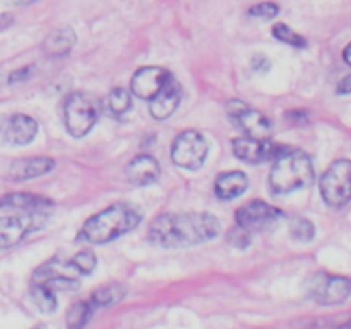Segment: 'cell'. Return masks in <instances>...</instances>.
I'll use <instances>...</instances> for the list:
<instances>
[{
  "instance_id": "obj_1",
  "label": "cell",
  "mask_w": 351,
  "mask_h": 329,
  "mask_svg": "<svg viewBox=\"0 0 351 329\" xmlns=\"http://www.w3.org/2000/svg\"><path fill=\"white\" fill-rule=\"evenodd\" d=\"M221 233V223L209 212H165L147 228V239L161 249H184L206 243Z\"/></svg>"
},
{
  "instance_id": "obj_2",
  "label": "cell",
  "mask_w": 351,
  "mask_h": 329,
  "mask_svg": "<svg viewBox=\"0 0 351 329\" xmlns=\"http://www.w3.org/2000/svg\"><path fill=\"white\" fill-rule=\"evenodd\" d=\"M141 212L130 204H113L91 216L81 228V239L89 243H106L137 228Z\"/></svg>"
},
{
  "instance_id": "obj_3",
  "label": "cell",
  "mask_w": 351,
  "mask_h": 329,
  "mask_svg": "<svg viewBox=\"0 0 351 329\" xmlns=\"http://www.w3.org/2000/svg\"><path fill=\"white\" fill-rule=\"evenodd\" d=\"M314 182V164L311 156L300 149L281 151L269 173L273 194L285 195L308 187Z\"/></svg>"
},
{
  "instance_id": "obj_4",
  "label": "cell",
  "mask_w": 351,
  "mask_h": 329,
  "mask_svg": "<svg viewBox=\"0 0 351 329\" xmlns=\"http://www.w3.org/2000/svg\"><path fill=\"white\" fill-rule=\"evenodd\" d=\"M98 120V106L91 96L84 93H72L64 105V123L67 132L75 139L84 137Z\"/></svg>"
},
{
  "instance_id": "obj_5",
  "label": "cell",
  "mask_w": 351,
  "mask_h": 329,
  "mask_svg": "<svg viewBox=\"0 0 351 329\" xmlns=\"http://www.w3.org/2000/svg\"><path fill=\"white\" fill-rule=\"evenodd\" d=\"M321 194L328 206L335 209L345 208L351 194V163L338 160L328 168L321 178Z\"/></svg>"
},
{
  "instance_id": "obj_6",
  "label": "cell",
  "mask_w": 351,
  "mask_h": 329,
  "mask_svg": "<svg viewBox=\"0 0 351 329\" xmlns=\"http://www.w3.org/2000/svg\"><path fill=\"white\" fill-rule=\"evenodd\" d=\"M47 218V212H19L0 218V250L19 245L26 236L43 228Z\"/></svg>"
},
{
  "instance_id": "obj_7",
  "label": "cell",
  "mask_w": 351,
  "mask_h": 329,
  "mask_svg": "<svg viewBox=\"0 0 351 329\" xmlns=\"http://www.w3.org/2000/svg\"><path fill=\"white\" fill-rule=\"evenodd\" d=\"M209 146L204 136L195 130H184L171 144V161L185 170H197L208 158Z\"/></svg>"
},
{
  "instance_id": "obj_8",
  "label": "cell",
  "mask_w": 351,
  "mask_h": 329,
  "mask_svg": "<svg viewBox=\"0 0 351 329\" xmlns=\"http://www.w3.org/2000/svg\"><path fill=\"white\" fill-rule=\"evenodd\" d=\"M226 115L228 119L245 134L247 137L254 139H271L273 136V123L264 113L245 103L233 99L226 105Z\"/></svg>"
},
{
  "instance_id": "obj_9",
  "label": "cell",
  "mask_w": 351,
  "mask_h": 329,
  "mask_svg": "<svg viewBox=\"0 0 351 329\" xmlns=\"http://www.w3.org/2000/svg\"><path fill=\"white\" fill-rule=\"evenodd\" d=\"M283 212L274 206L267 204L264 201H250L243 204L242 208L237 209L235 219L237 225L245 228L247 232H261L269 226H273L278 219L281 218Z\"/></svg>"
},
{
  "instance_id": "obj_10",
  "label": "cell",
  "mask_w": 351,
  "mask_h": 329,
  "mask_svg": "<svg viewBox=\"0 0 351 329\" xmlns=\"http://www.w3.org/2000/svg\"><path fill=\"white\" fill-rule=\"evenodd\" d=\"M308 297L319 305L343 304L350 297V280L346 276L317 274L308 288Z\"/></svg>"
},
{
  "instance_id": "obj_11",
  "label": "cell",
  "mask_w": 351,
  "mask_h": 329,
  "mask_svg": "<svg viewBox=\"0 0 351 329\" xmlns=\"http://www.w3.org/2000/svg\"><path fill=\"white\" fill-rule=\"evenodd\" d=\"M233 154L243 163L261 164L266 161L276 160L281 147L271 139H254V137H237L232 143Z\"/></svg>"
},
{
  "instance_id": "obj_12",
  "label": "cell",
  "mask_w": 351,
  "mask_h": 329,
  "mask_svg": "<svg viewBox=\"0 0 351 329\" xmlns=\"http://www.w3.org/2000/svg\"><path fill=\"white\" fill-rule=\"evenodd\" d=\"M38 134V122L24 113H12L0 120V141L12 146H26Z\"/></svg>"
},
{
  "instance_id": "obj_13",
  "label": "cell",
  "mask_w": 351,
  "mask_h": 329,
  "mask_svg": "<svg viewBox=\"0 0 351 329\" xmlns=\"http://www.w3.org/2000/svg\"><path fill=\"white\" fill-rule=\"evenodd\" d=\"M171 72L163 67L149 65V67H141L136 71V74L130 79V89L132 95L141 99H151L161 88L165 82L170 79Z\"/></svg>"
},
{
  "instance_id": "obj_14",
  "label": "cell",
  "mask_w": 351,
  "mask_h": 329,
  "mask_svg": "<svg viewBox=\"0 0 351 329\" xmlns=\"http://www.w3.org/2000/svg\"><path fill=\"white\" fill-rule=\"evenodd\" d=\"M149 112L156 120H165L177 112L182 101V88L173 75H170L163 88L149 99Z\"/></svg>"
},
{
  "instance_id": "obj_15",
  "label": "cell",
  "mask_w": 351,
  "mask_h": 329,
  "mask_svg": "<svg viewBox=\"0 0 351 329\" xmlns=\"http://www.w3.org/2000/svg\"><path fill=\"white\" fill-rule=\"evenodd\" d=\"M161 175L160 163L151 154H139L134 160H130L125 167V177L130 184L146 187V185L158 182Z\"/></svg>"
},
{
  "instance_id": "obj_16",
  "label": "cell",
  "mask_w": 351,
  "mask_h": 329,
  "mask_svg": "<svg viewBox=\"0 0 351 329\" xmlns=\"http://www.w3.org/2000/svg\"><path fill=\"white\" fill-rule=\"evenodd\" d=\"M55 160L48 156H29L16 160L9 168V178L16 182L31 180L53 170Z\"/></svg>"
},
{
  "instance_id": "obj_17",
  "label": "cell",
  "mask_w": 351,
  "mask_h": 329,
  "mask_svg": "<svg viewBox=\"0 0 351 329\" xmlns=\"http://www.w3.org/2000/svg\"><path fill=\"white\" fill-rule=\"evenodd\" d=\"M0 209H17L21 212H48L53 209V201L29 192H14L0 197Z\"/></svg>"
},
{
  "instance_id": "obj_18",
  "label": "cell",
  "mask_w": 351,
  "mask_h": 329,
  "mask_svg": "<svg viewBox=\"0 0 351 329\" xmlns=\"http://www.w3.org/2000/svg\"><path fill=\"white\" fill-rule=\"evenodd\" d=\"M247 188H249V177L239 170L219 173L215 182V194L221 201H232V199L240 197Z\"/></svg>"
},
{
  "instance_id": "obj_19",
  "label": "cell",
  "mask_w": 351,
  "mask_h": 329,
  "mask_svg": "<svg viewBox=\"0 0 351 329\" xmlns=\"http://www.w3.org/2000/svg\"><path fill=\"white\" fill-rule=\"evenodd\" d=\"M75 43H77V34L72 27H58L45 38L43 51L53 57H62L67 55L75 47Z\"/></svg>"
},
{
  "instance_id": "obj_20",
  "label": "cell",
  "mask_w": 351,
  "mask_h": 329,
  "mask_svg": "<svg viewBox=\"0 0 351 329\" xmlns=\"http://www.w3.org/2000/svg\"><path fill=\"white\" fill-rule=\"evenodd\" d=\"M127 293V288L120 283H112L106 284V287H99L98 290L93 291V295L89 297V302L93 304L95 308L101 307H112V305L119 304L123 300Z\"/></svg>"
},
{
  "instance_id": "obj_21",
  "label": "cell",
  "mask_w": 351,
  "mask_h": 329,
  "mask_svg": "<svg viewBox=\"0 0 351 329\" xmlns=\"http://www.w3.org/2000/svg\"><path fill=\"white\" fill-rule=\"evenodd\" d=\"M96 308L93 307V304L88 300H79L69 308L67 317H65V322H67V329H84L86 324L91 321L93 314H95Z\"/></svg>"
},
{
  "instance_id": "obj_22",
  "label": "cell",
  "mask_w": 351,
  "mask_h": 329,
  "mask_svg": "<svg viewBox=\"0 0 351 329\" xmlns=\"http://www.w3.org/2000/svg\"><path fill=\"white\" fill-rule=\"evenodd\" d=\"M31 297H33L34 305L43 314H51V312L57 310V295H55V291L48 284L33 281V284H31Z\"/></svg>"
},
{
  "instance_id": "obj_23",
  "label": "cell",
  "mask_w": 351,
  "mask_h": 329,
  "mask_svg": "<svg viewBox=\"0 0 351 329\" xmlns=\"http://www.w3.org/2000/svg\"><path fill=\"white\" fill-rule=\"evenodd\" d=\"M290 233L295 240H298L302 243H307L311 240H314L315 226L311 219L297 216V218H293L290 221Z\"/></svg>"
},
{
  "instance_id": "obj_24",
  "label": "cell",
  "mask_w": 351,
  "mask_h": 329,
  "mask_svg": "<svg viewBox=\"0 0 351 329\" xmlns=\"http://www.w3.org/2000/svg\"><path fill=\"white\" fill-rule=\"evenodd\" d=\"M273 36L276 38L278 41H281V43H287L290 45V47H295V48H305L307 47V41H305V38L302 36V34H298L297 31L291 29L288 24H276V26L273 27Z\"/></svg>"
},
{
  "instance_id": "obj_25",
  "label": "cell",
  "mask_w": 351,
  "mask_h": 329,
  "mask_svg": "<svg viewBox=\"0 0 351 329\" xmlns=\"http://www.w3.org/2000/svg\"><path fill=\"white\" fill-rule=\"evenodd\" d=\"M132 106V98H130V93L123 88H115L110 91L108 95V108L112 110L115 115H122L127 110H130Z\"/></svg>"
},
{
  "instance_id": "obj_26",
  "label": "cell",
  "mask_w": 351,
  "mask_h": 329,
  "mask_svg": "<svg viewBox=\"0 0 351 329\" xmlns=\"http://www.w3.org/2000/svg\"><path fill=\"white\" fill-rule=\"evenodd\" d=\"M71 263L72 266L75 267V271L79 273V276H88V274H91L93 271H95L96 256L93 250L86 249L75 254L74 257H71Z\"/></svg>"
},
{
  "instance_id": "obj_27",
  "label": "cell",
  "mask_w": 351,
  "mask_h": 329,
  "mask_svg": "<svg viewBox=\"0 0 351 329\" xmlns=\"http://www.w3.org/2000/svg\"><path fill=\"white\" fill-rule=\"evenodd\" d=\"M226 240H228L235 249H247V247L250 245V242H252V233L247 232V230L242 228L240 225H235L230 230L228 235H226Z\"/></svg>"
},
{
  "instance_id": "obj_28",
  "label": "cell",
  "mask_w": 351,
  "mask_h": 329,
  "mask_svg": "<svg viewBox=\"0 0 351 329\" xmlns=\"http://www.w3.org/2000/svg\"><path fill=\"white\" fill-rule=\"evenodd\" d=\"M280 14V7L273 2H261L249 9L250 17H259V19H273Z\"/></svg>"
},
{
  "instance_id": "obj_29",
  "label": "cell",
  "mask_w": 351,
  "mask_h": 329,
  "mask_svg": "<svg viewBox=\"0 0 351 329\" xmlns=\"http://www.w3.org/2000/svg\"><path fill=\"white\" fill-rule=\"evenodd\" d=\"M287 119L290 120L293 125H305L308 122V113L305 112L304 108H298V110H290L287 113Z\"/></svg>"
},
{
  "instance_id": "obj_30",
  "label": "cell",
  "mask_w": 351,
  "mask_h": 329,
  "mask_svg": "<svg viewBox=\"0 0 351 329\" xmlns=\"http://www.w3.org/2000/svg\"><path fill=\"white\" fill-rule=\"evenodd\" d=\"M33 65H26V67H21V69H16V71L12 72V74L9 75V82H23L26 81L27 77H29V74L33 72Z\"/></svg>"
},
{
  "instance_id": "obj_31",
  "label": "cell",
  "mask_w": 351,
  "mask_h": 329,
  "mask_svg": "<svg viewBox=\"0 0 351 329\" xmlns=\"http://www.w3.org/2000/svg\"><path fill=\"white\" fill-rule=\"evenodd\" d=\"M271 67V62L264 57L263 53H257L256 57L252 58V69L257 72H264Z\"/></svg>"
},
{
  "instance_id": "obj_32",
  "label": "cell",
  "mask_w": 351,
  "mask_h": 329,
  "mask_svg": "<svg viewBox=\"0 0 351 329\" xmlns=\"http://www.w3.org/2000/svg\"><path fill=\"white\" fill-rule=\"evenodd\" d=\"M350 81H351L350 75H345V77H343V81H339L338 89H336V91H338L339 95H343V96L350 95V84H351Z\"/></svg>"
},
{
  "instance_id": "obj_33",
  "label": "cell",
  "mask_w": 351,
  "mask_h": 329,
  "mask_svg": "<svg viewBox=\"0 0 351 329\" xmlns=\"http://www.w3.org/2000/svg\"><path fill=\"white\" fill-rule=\"evenodd\" d=\"M7 3L10 5H17V7H23V5H31V3L38 2V0H5Z\"/></svg>"
},
{
  "instance_id": "obj_34",
  "label": "cell",
  "mask_w": 351,
  "mask_h": 329,
  "mask_svg": "<svg viewBox=\"0 0 351 329\" xmlns=\"http://www.w3.org/2000/svg\"><path fill=\"white\" fill-rule=\"evenodd\" d=\"M350 48H351V45H346L345 51H343V58H345L346 65H351V60H350Z\"/></svg>"
},
{
  "instance_id": "obj_35",
  "label": "cell",
  "mask_w": 351,
  "mask_h": 329,
  "mask_svg": "<svg viewBox=\"0 0 351 329\" xmlns=\"http://www.w3.org/2000/svg\"><path fill=\"white\" fill-rule=\"evenodd\" d=\"M7 23H10V21H5V23H3V19H2V17H0V29H3V27L7 26Z\"/></svg>"
}]
</instances>
